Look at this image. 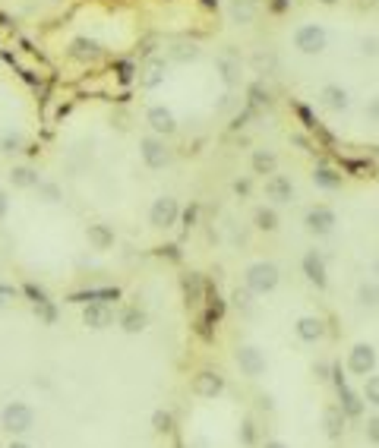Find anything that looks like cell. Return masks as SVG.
<instances>
[{
	"label": "cell",
	"mask_w": 379,
	"mask_h": 448,
	"mask_svg": "<svg viewBox=\"0 0 379 448\" xmlns=\"http://www.w3.org/2000/svg\"><path fill=\"white\" fill-rule=\"evenodd\" d=\"M279 281H281V269L275 266V262H269V259L253 262V266L243 271V288H247L250 294H256V297L272 294V290L279 288Z\"/></svg>",
	"instance_id": "cell-1"
},
{
	"label": "cell",
	"mask_w": 379,
	"mask_h": 448,
	"mask_svg": "<svg viewBox=\"0 0 379 448\" xmlns=\"http://www.w3.org/2000/svg\"><path fill=\"white\" fill-rule=\"evenodd\" d=\"M291 42H294V47L301 54H307V57H320L329 47V32H326V25H320V23H303L294 29Z\"/></svg>",
	"instance_id": "cell-2"
},
{
	"label": "cell",
	"mask_w": 379,
	"mask_h": 448,
	"mask_svg": "<svg viewBox=\"0 0 379 448\" xmlns=\"http://www.w3.org/2000/svg\"><path fill=\"white\" fill-rule=\"evenodd\" d=\"M0 426H4L6 432H13V436H25V432L35 426V411L23 401H10L0 411Z\"/></svg>",
	"instance_id": "cell-3"
},
{
	"label": "cell",
	"mask_w": 379,
	"mask_h": 448,
	"mask_svg": "<svg viewBox=\"0 0 379 448\" xmlns=\"http://www.w3.org/2000/svg\"><path fill=\"white\" fill-rule=\"evenodd\" d=\"M139 158L146 161L148 171H165V167L171 165V148H168V142L161 139V136L148 133L139 139Z\"/></svg>",
	"instance_id": "cell-4"
},
{
	"label": "cell",
	"mask_w": 379,
	"mask_h": 448,
	"mask_svg": "<svg viewBox=\"0 0 379 448\" xmlns=\"http://www.w3.org/2000/svg\"><path fill=\"white\" fill-rule=\"evenodd\" d=\"M177 218H180V202L174 199V196H158V199L152 202V208H148V224L158 230L174 228Z\"/></svg>",
	"instance_id": "cell-5"
},
{
	"label": "cell",
	"mask_w": 379,
	"mask_h": 448,
	"mask_svg": "<svg viewBox=\"0 0 379 448\" xmlns=\"http://www.w3.org/2000/svg\"><path fill=\"white\" fill-rule=\"evenodd\" d=\"M335 224H338V215H335V208H329V206H310L307 212H303V228L313 237H329L332 230H335Z\"/></svg>",
	"instance_id": "cell-6"
},
{
	"label": "cell",
	"mask_w": 379,
	"mask_h": 448,
	"mask_svg": "<svg viewBox=\"0 0 379 448\" xmlns=\"http://www.w3.org/2000/svg\"><path fill=\"white\" fill-rule=\"evenodd\" d=\"M234 363L240 366V372L247 379H260L266 372V354H262L256 344H240L234 350Z\"/></svg>",
	"instance_id": "cell-7"
},
{
	"label": "cell",
	"mask_w": 379,
	"mask_h": 448,
	"mask_svg": "<svg viewBox=\"0 0 379 448\" xmlns=\"http://www.w3.org/2000/svg\"><path fill=\"white\" fill-rule=\"evenodd\" d=\"M301 271L303 278H307L313 288H326L329 284V266H326V256H322V249H307L301 259Z\"/></svg>",
	"instance_id": "cell-8"
},
{
	"label": "cell",
	"mask_w": 379,
	"mask_h": 448,
	"mask_svg": "<svg viewBox=\"0 0 379 448\" xmlns=\"http://www.w3.org/2000/svg\"><path fill=\"white\" fill-rule=\"evenodd\" d=\"M215 73H218V79L228 86V89H237V86L243 83V60H240V54L221 51L218 57H215Z\"/></svg>",
	"instance_id": "cell-9"
},
{
	"label": "cell",
	"mask_w": 379,
	"mask_h": 448,
	"mask_svg": "<svg viewBox=\"0 0 379 448\" xmlns=\"http://www.w3.org/2000/svg\"><path fill=\"white\" fill-rule=\"evenodd\" d=\"M373 370H376V348H373V344H367V341L354 344L351 354H348V372L367 379V376H373Z\"/></svg>",
	"instance_id": "cell-10"
},
{
	"label": "cell",
	"mask_w": 379,
	"mask_h": 448,
	"mask_svg": "<svg viewBox=\"0 0 379 448\" xmlns=\"http://www.w3.org/2000/svg\"><path fill=\"white\" fill-rule=\"evenodd\" d=\"M193 395L196 398H206V401H215V398L225 391V376L221 372H215V370H199L193 376Z\"/></svg>",
	"instance_id": "cell-11"
},
{
	"label": "cell",
	"mask_w": 379,
	"mask_h": 448,
	"mask_svg": "<svg viewBox=\"0 0 379 448\" xmlns=\"http://www.w3.org/2000/svg\"><path fill=\"white\" fill-rule=\"evenodd\" d=\"M146 126L152 130L155 136H174L177 133V117H174V111L171 107H165V105H152L146 111Z\"/></svg>",
	"instance_id": "cell-12"
},
{
	"label": "cell",
	"mask_w": 379,
	"mask_h": 448,
	"mask_svg": "<svg viewBox=\"0 0 379 448\" xmlns=\"http://www.w3.org/2000/svg\"><path fill=\"white\" fill-rule=\"evenodd\" d=\"M262 189H266V199L272 202V206H288V202H294V183H291V177H284V174H269L266 183H262Z\"/></svg>",
	"instance_id": "cell-13"
},
{
	"label": "cell",
	"mask_w": 379,
	"mask_h": 448,
	"mask_svg": "<svg viewBox=\"0 0 379 448\" xmlns=\"http://www.w3.org/2000/svg\"><path fill=\"white\" fill-rule=\"evenodd\" d=\"M165 76H168V60L165 57H148L146 64L139 66V86L146 92L158 89V86L165 83Z\"/></svg>",
	"instance_id": "cell-14"
},
{
	"label": "cell",
	"mask_w": 379,
	"mask_h": 448,
	"mask_svg": "<svg viewBox=\"0 0 379 448\" xmlns=\"http://www.w3.org/2000/svg\"><path fill=\"white\" fill-rule=\"evenodd\" d=\"M66 57L76 60V64H95V60L101 57V45L89 35H79L66 45Z\"/></svg>",
	"instance_id": "cell-15"
},
{
	"label": "cell",
	"mask_w": 379,
	"mask_h": 448,
	"mask_svg": "<svg viewBox=\"0 0 379 448\" xmlns=\"http://www.w3.org/2000/svg\"><path fill=\"white\" fill-rule=\"evenodd\" d=\"M320 105L326 107V111H332V114H342V111H348V107H351V92L344 89V86H338V83H329V86H322V89H320Z\"/></svg>",
	"instance_id": "cell-16"
},
{
	"label": "cell",
	"mask_w": 379,
	"mask_h": 448,
	"mask_svg": "<svg viewBox=\"0 0 379 448\" xmlns=\"http://www.w3.org/2000/svg\"><path fill=\"white\" fill-rule=\"evenodd\" d=\"M83 325H89L92 331H105L114 325V310L107 303H86L83 310Z\"/></svg>",
	"instance_id": "cell-17"
},
{
	"label": "cell",
	"mask_w": 379,
	"mask_h": 448,
	"mask_svg": "<svg viewBox=\"0 0 379 448\" xmlns=\"http://www.w3.org/2000/svg\"><path fill=\"white\" fill-rule=\"evenodd\" d=\"M260 16V0H228V19L234 25H253Z\"/></svg>",
	"instance_id": "cell-18"
},
{
	"label": "cell",
	"mask_w": 379,
	"mask_h": 448,
	"mask_svg": "<svg viewBox=\"0 0 379 448\" xmlns=\"http://www.w3.org/2000/svg\"><path fill=\"white\" fill-rule=\"evenodd\" d=\"M294 331L303 344H320L322 338H326V322H322L320 316H301L294 325Z\"/></svg>",
	"instance_id": "cell-19"
},
{
	"label": "cell",
	"mask_w": 379,
	"mask_h": 448,
	"mask_svg": "<svg viewBox=\"0 0 379 448\" xmlns=\"http://www.w3.org/2000/svg\"><path fill=\"white\" fill-rule=\"evenodd\" d=\"M199 57H202V47L190 42V38H180V42L168 47V64H196Z\"/></svg>",
	"instance_id": "cell-20"
},
{
	"label": "cell",
	"mask_w": 379,
	"mask_h": 448,
	"mask_svg": "<svg viewBox=\"0 0 379 448\" xmlns=\"http://www.w3.org/2000/svg\"><path fill=\"white\" fill-rule=\"evenodd\" d=\"M335 391H338V407H342L344 417H361V413H363V395H357L348 382L338 385Z\"/></svg>",
	"instance_id": "cell-21"
},
{
	"label": "cell",
	"mask_w": 379,
	"mask_h": 448,
	"mask_svg": "<svg viewBox=\"0 0 379 448\" xmlns=\"http://www.w3.org/2000/svg\"><path fill=\"white\" fill-rule=\"evenodd\" d=\"M313 183H316L320 189H326V193H335V189H342L344 174L335 171L332 165H316V167H313Z\"/></svg>",
	"instance_id": "cell-22"
},
{
	"label": "cell",
	"mask_w": 379,
	"mask_h": 448,
	"mask_svg": "<svg viewBox=\"0 0 379 448\" xmlns=\"http://www.w3.org/2000/svg\"><path fill=\"white\" fill-rule=\"evenodd\" d=\"M86 237H89V243H92V249H111L114 247V228L111 224H105V221H95L86 228Z\"/></svg>",
	"instance_id": "cell-23"
},
{
	"label": "cell",
	"mask_w": 379,
	"mask_h": 448,
	"mask_svg": "<svg viewBox=\"0 0 379 448\" xmlns=\"http://www.w3.org/2000/svg\"><path fill=\"white\" fill-rule=\"evenodd\" d=\"M344 413H342V407L338 404H329L326 411H322V430H326V436L335 442V439H342L344 436Z\"/></svg>",
	"instance_id": "cell-24"
},
{
	"label": "cell",
	"mask_w": 379,
	"mask_h": 448,
	"mask_svg": "<svg viewBox=\"0 0 379 448\" xmlns=\"http://www.w3.org/2000/svg\"><path fill=\"white\" fill-rule=\"evenodd\" d=\"M250 167H253V174L269 177V174H275V167H279V155H275L272 148H256L253 158H250Z\"/></svg>",
	"instance_id": "cell-25"
},
{
	"label": "cell",
	"mask_w": 379,
	"mask_h": 448,
	"mask_svg": "<svg viewBox=\"0 0 379 448\" xmlns=\"http://www.w3.org/2000/svg\"><path fill=\"white\" fill-rule=\"evenodd\" d=\"M10 183L16 189H35L38 183H42V177H38V171L35 167H29V165H16L10 171Z\"/></svg>",
	"instance_id": "cell-26"
},
{
	"label": "cell",
	"mask_w": 379,
	"mask_h": 448,
	"mask_svg": "<svg viewBox=\"0 0 379 448\" xmlns=\"http://www.w3.org/2000/svg\"><path fill=\"white\" fill-rule=\"evenodd\" d=\"M253 224L260 230H266V234H275V230H279V224H281V218H279V212H275V206H260L253 212Z\"/></svg>",
	"instance_id": "cell-27"
},
{
	"label": "cell",
	"mask_w": 379,
	"mask_h": 448,
	"mask_svg": "<svg viewBox=\"0 0 379 448\" xmlns=\"http://www.w3.org/2000/svg\"><path fill=\"white\" fill-rule=\"evenodd\" d=\"M120 329L127 331V335H139L142 329H146V313H142V310H136V307H130V310H124V313H120Z\"/></svg>",
	"instance_id": "cell-28"
},
{
	"label": "cell",
	"mask_w": 379,
	"mask_h": 448,
	"mask_svg": "<svg viewBox=\"0 0 379 448\" xmlns=\"http://www.w3.org/2000/svg\"><path fill=\"white\" fill-rule=\"evenodd\" d=\"M357 303H361L363 310H379V281L357 284Z\"/></svg>",
	"instance_id": "cell-29"
},
{
	"label": "cell",
	"mask_w": 379,
	"mask_h": 448,
	"mask_svg": "<svg viewBox=\"0 0 379 448\" xmlns=\"http://www.w3.org/2000/svg\"><path fill=\"white\" fill-rule=\"evenodd\" d=\"M253 73H260V76H275V73H279V57H275L272 51L253 54Z\"/></svg>",
	"instance_id": "cell-30"
},
{
	"label": "cell",
	"mask_w": 379,
	"mask_h": 448,
	"mask_svg": "<svg viewBox=\"0 0 379 448\" xmlns=\"http://www.w3.org/2000/svg\"><path fill=\"white\" fill-rule=\"evenodd\" d=\"M0 152H4V155L25 152V136L19 133V130H6L4 136H0Z\"/></svg>",
	"instance_id": "cell-31"
},
{
	"label": "cell",
	"mask_w": 379,
	"mask_h": 448,
	"mask_svg": "<svg viewBox=\"0 0 379 448\" xmlns=\"http://www.w3.org/2000/svg\"><path fill=\"white\" fill-rule=\"evenodd\" d=\"M184 294H187V303H202V297H206V288H202V278L196 275V271H190V275H184Z\"/></svg>",
	"instance_id": "cell-32"
},
{
	"label": "cell",
	"mask_w": 379,
	"mask_h": 448,
	"mask_svg": "<svg viewBox=\"0 0 379 448\" xmlns=\"http://www.w3.org/2000/svg\"><path fill=\"white\" fill-rule=\"evenodd\" d=\"M117 300V288H101V290H86V294H73V303H107Z\"/></svg>",
	"instance_id": "cell-33"
},
{
	"label": "cell",
	"mask_w": 379,
	"mask_h": 448,
	"mask_svg": "<svg viewBox=\"0 0 379 448\" xmlns=\"http://www.w3.org/2000/svg\"><path fill=\"white\" fill-rule=\"evenodd\" d=\"M35 193H38L42 202H47V206H57V202L64 199V189H60V183H54V180H42L35 187Z\"/></svg>",
	"instance_id": "cell-34"
},
{
	"label": "cell",
	"mask_w": 379,
	"mask_h": 448,
	"mask_svg": "<svg viewBox=\"0 0 379 448\" xmlns=\"http://www.w3.org/2000/svg\"><path fill=\"white\" fill-rule=\"evenodd\" d=\"M253 297H256V294H250L247 288H243V290L237 288V290H234V297H231V303H234L237 313H243V316L253 313Z\"/></svg>",
	"instance_id": "cell-35"
},
{
	"label": "cell",
	"mask_w": 379,
	"mask_h": 448,
	"mask_svg": "<svg viewBox=\"0 0 379 448\" xmlns=\"http://www.w3.org/2000/svg\"><path fill=\"white\" fill-rule=\"evenodd\" d=\"M361 395H363V401L373 404L376 411H379V376H367V379H363V391H361Z\"/></svg>",
	"instance_id": "cell-36"
},
{
	"label": "cell",
	"mask_w": 379,
	"mask_h": 448,
	"mask_svg": "<svg viewBox=\"0 0 379 448\" xmlns=\"http://www.w3.org/2000/svg\"><path fill=\"white\" fill-rule=\"evenodd\" d=\"M35 316L42 319L45 325H54V322H57V307H54L51 300H45V303H35Z\"/></svg>",
	"instance_id": "cell-37"
},
{
	"label": "cell",
	"mask_w": 379,
	"mask_h": 448,
	"mask_svg": "<svg viewBox=\"0 0 379 448\" xmlns=\"http://www.w3.org/2000/svg\"><path fill=\"white\" fill-rule=\"evenodd\" d=\"M171 426H174V417L168 411H155L152 413V430L155 432H171Z\"/></svg>",
	"instance_id": "cell-38"
},
{
	"label": "cell",
	"mask_w": 379,
	"mask_h": 448,
	"mask_svg": "<svg viewBox=\"0 0 379 448\" xmlns=\"http://www.w3.org/2000/svg\"><path fill=\"white\" fill-rule=\"evenodd\" d=\"M240 442L243 445H256V423L250 417L240 423Z\"/></svg>",
	"instance_id": "cell-39"
},
{
	"label": "cell",
	"mask_w": 379,
	"mask_h": 448,
	"mask_svg": "<svg viewBox=\"0 0 379 448\" xmlns=\"http://www.w3.org/2000/svg\"><path fill=\"white\" fill-rule=\"evenodd\" d=\"M363 436H367V442L379 445V413H373V417L367 420V426H363Z\"/></svg>",
	"instance_id": "cell-40"
},
{
	"label": "cell",
	"mask_w": 379,
	"mask_h": 448,
	"mask_svg": "<svg viewBox=\"0 0 379 448\" xmlns=\"http://www.w3.org/2000/svg\"><path fill=\"white\" fill-rule=\"evenodd\" d=\"M332 366H335V363H329V360H316L313 376L320 379V382H332Z\"/></svg>",
	"instance_id": "cell-41"
},
{
	"label": "cell",
	"mask_w": 379,
	"mask_h": 448,
	"mask_svg": "<svg viewBox=\"0 0 379 448\" xmlns=\"http://www.w3.org/2000/svg\"><path fill=\"white\" fill-rule=\"evenodd\" d=\"M363 117L370 120V124H376L379 126V95H373V98L363 105Z\"/></svg>",
	"instance_id": "cell-42"
},
{
	"label": "cell",
	"mask_w": 379,
	"mask_h": 448,
	"mask_svg": "<svg viewBox=\"0 0 379 448\" xmlns=\"http://www.w3.org/2000/svg\"><path fill=\"white\" fill-rule=\"evenodd\" d=\"M250 101H253V105H269V101H272V95H269V89L262 92L260 83H253V86H250Z\"/></svg>",
	"instance_id": "cell-43"
},
{
	"label": "cell",
	"mask_w": 379,
	"mask_h": 448,
	"mask_svg": "<svg viewBox=\"0 0 379 448\" xmlns=\"http://www.w3.org/2000/svg\"><path fill=\"white\" fill-rule=\"evenodd\" d=\"M361 54H363V57H376V54H379V38L376 35L361 38Z\"/></svg>",
	"instance_id": "cell-44"
},
{
	"label": "cell",
	"mask_w": 379,
	"mask_h": 448,
	"mask_svg": "<svg viewBox=\"0 0 379 448\" xmlns=\"http://www.w3.org/2000/svg\"><path fill=\"white\" fill-rule=\"evenodd\" d=\"M23 290H25V294L32 297V303H45V300H47V294H45L42 288H35V284H25Z\"/></svg>",
	"instance_id": "cell-45"
},
{
	"label": "cell",
	"mask_w": 379,
	"mask_h": 448,
	"mask_svg": "<svg viewBox=\"0 0 379 448\" xmlns=\"http://www.w3.org/2000/svg\"><path fill=\"white\" fill-rule=\"evenodd\" d=\"M16 297V288H6V284H0V313L6 310V303Z\"/></svg>",
	"instance_id": "cell-46"
},
{
	"label": "cell",
	"mask_w": 379,
	"mask_h": 448,
	"mask_svg": "<svg viewBox=\"0 0 379 448\" xmlns=\"http://www.w3.org/2000/svg\"><path fill=\"white\" fill-rule=\"evenodd\" d=\"M114 70H117V76L124 79V83H130V79H133V66L130 64H117Z\"/></svg>",
	"instance_id": "cell-47"
},
{
	"label": "cell",
	"mask_w": 379,
	"mask_h": 448,
	"mask_svg": "<svg viewBox=\"0 0 379 448\" xmlns=\"http://www.w3.org/2000/svg\"><path fill=\"white\" fill-rule=\"evenodd\" d=\"M6 212H10V199H6V193L0 189V221L6 218Z\"/></svg>",
	"instance_id": "cell-48"
},
{
	"label": "cell",
	"mask_w": 379,
	"mask_h": 448,
	"mask_svg": "<svg viewBox=\"0 0 379 448\" xmlns=\"http://www.w3.org/2000/svg\"><path fill=\"white\" fill-rule=\"evenodd\" d=\"M234 193L237 196H247L250 193V180H234Z\"/></svg>",
	"instance_id": "cell-49"
},
{
	"label": "cell",
	"mask_w": 379,
	"mask_h": 448,
	"mask_svg": "<svg viewBox=\"0 0 379 448\" xmlns=\"http://www.w3.org/2000/svg\"><path fill=\"white\" fill-rule=\"evenodd\" d=\"M262 448H288V445H284V442H281V439H269V442H266V445H262Z\"/></svg>",
	"instance_id": "cell-50"
},
{
	"label": "cell",
	"mask_w": 379,
	"mask_h": 448,
	"mask_svg": "<svg viewBox=\"0 0 379 448\" xmlns=\"http://www.w3.org/2000/svg\"><path fill=\"white\" fill-rule=\"evenodd\" d=\"M6 448H32V445H29V442H19V439H13V442L6 445Z\"/></svg>",
	"instance_id": "cell-51"
},
{
	"label": "cell",
	"mask_w": 379,
	"mask_h": 448,
	"mask_svg": "<svg viewBox=\"0 0 379 448\" xmlns=\"http://www.w3.org/2000/svg\"><path fill=\"white\" fill-rule=\"evenodd\" d=\"M373 275H376V281H379V256L373 259Z\"/></svg>",
	"instance_id": "cell-52"
},
{
	"label": "cell",
	"mask_w": 379,
	"mask_h": 448,
	"mask_svg": "<svg viewBox=\"0 0 379 448\" xmlns=\"http://www.w3.org/2000/svg\"><path fill=\"white\" fill-rule=\"evenodd\" d=\"M322 4H335V0H322Z\"/></svg>",
	"instance_id": "cell-53"
}]
</instances>
